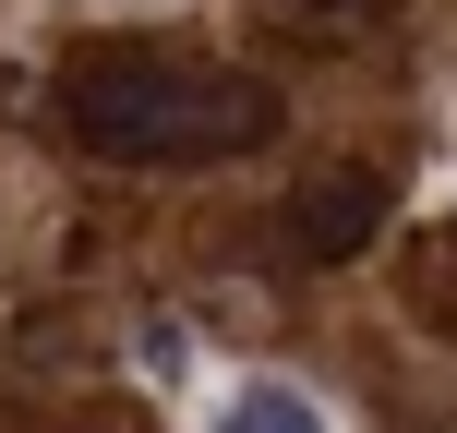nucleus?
<instances>
[{
  "label": "nucleus",
  "mask_w": 457,
  "mask_h": 433,
  "mask_svg": "<svg viewBox=\"0 0 457 433\" xmlns=\"http://www.w3.org/2000/svg\"><path fill=\"white\" fill-rule=\"evenodd\" d=\"M205 433H337V421H325V397H301V386H277V373H253V386H228L217 410H205Z\"/></svg>",
  "instance_id": "obj_3"
},
{
  "label": "nucleus",
  "mask_w": 457,
  "mask_h": 433,
  "mask_svg": "<svg viewBox=\"0 0 457 433\" xmlns=\"http://www.w3.org/2000/svg\"><path fill=\"white\" fill-rule=\"evenodd\" d=\"M133 362L157 373V386H181V373H193V337H181V325L157 313V325H145V337H133Z\"/></svg>",
  "instance_id": "obj_4"
},
{
  "label": "nucleus",
  "mask_w": 457,
  "mask_h": 433,
  "mask_svg": "<svg viewBox=\"0 0 457 433\" xmlns=\"http://www.w3.org/2000/svg\"><path fill=\"white\" fill-rule=\"evenodd\" d=\"M61 121L96 157L205 169V157H253L277 133V85H253L228 61H193V48H85L61 72Z\"/></svg>",
  "instance_id": "obj_1"
},
{
  "label": "nucleus",
  "mask_w": 457,
  "mask_h": 433,
  "mask_svg": "<svg viewBox=\"0 0 457 433\" xmlns=\"http://www.w3.org/2000/svg\"><path fill=\"white\" fill-rule=\"evenodd\" d=\"M373 229H386V181H373V169H325V181L289 205V253L337 265V253H361Z\"/></svg>",
  "instance_id": "obj_2"
}]
</instances>
